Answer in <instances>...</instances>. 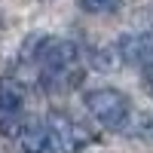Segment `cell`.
I'll return each mask as SVG.
<instances>
[{
    "label": "cell",
    "instance_id": "1",
    "mask_svg": "<svg viewBox=\"0 0 153 153\" xmlns=\"http://www.w3.org/2000/svg\"><path fill=\"white\" fill-rule=\"evenodd\" d=\"M22 58H28L37 68L43 89L49 92H65L76 86L83 76L80 68V46L71 40H58V37H34L31 43H25Z\"/></svg>",
    "mask_w": 153,
    "mask_h": 153
},
{
    "label": "cell",
    "instance_id": "2",
    "mask_svg": "<svg viewBox=\"0 0 153 153\" xmlns=\"http://www.w3.org/2000/svg\"><path fill=\"white\" fill-rule=\"evenodd\" d=\"M16 138L28 153H76L80 147L89 144V135L83 132V126L68 120L65 113H49L43 123L28 117Z\"/></svg>",
    "mask_w": 153,
    "mask_h": 153
},
{
    "label": "cell",
    "instance_id": "3",
    "mask_svg": "<svg viewBox=\"0 0 153 153\" xmlns=\"http://www.w3.org/2000/svg\"><path fill=\"white\" fill-rule=\"evenodd\" d=\"M83 104L89 110L98 126L104 129H123L129 123V113H132V104L120 89H110V86H98V89H89L83 95Z\"/></svg>",
    "mask_w": 153,
    "mask_h": 153
},
{
    "label": "cell",
    "instance_id": "4",
    "mask_svg": "<svg viewBox=\"0 0 153 153\" xmlns=\"http://www.w3.org/2000/svg\"><path fill=\"white\" fill-rule=\"evenodd\" d=\"M28 89H25L16 76H3L0 80V126L9 135H19L22 123L28 120Z\"/></svg>",
    "mask_w": 153,
    "mask_h": 153
},
{
    "label": "cell",
    "instance_id": "5",
    "mask_svg": "<svg viewBox=\"0 0 153 153\" xmlns=\"http://www.w3.org/2000/svg\"><path fill=\"white\" fill-rule=\"evenodd\" d=\"M80 6L92 16H110L120 9V0H80Z\"/></svg>",
    "mask_w": 153,
    "mask_h": 153
},
{
    "label": "cell",
    "instance_id": "6",
    "mask_svg": "<svg viewBox=\"0 0 153 153\" xmlns=\"http://www.w3.org/2000/svg\"><path fill=\"white\" fill-rule=\"evenodd\" d=\"M141 132H144L147 138H153V113H147V117H144V123H141Z\"/></svg>",
    "mask_w": 153,
    "mask_h": 153
}]
</instances>
